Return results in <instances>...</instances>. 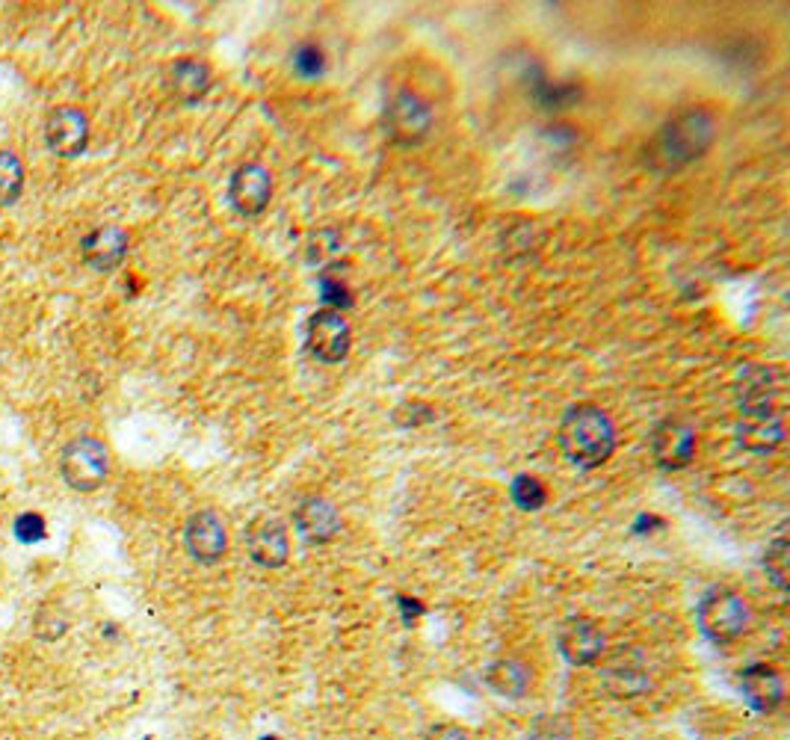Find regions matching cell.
Returning <instances> with one entry per match:
<instances>
[{
    "mask_svg": "<svg viewBox=\"0 0 790 740\" xmlns=\"http://www.w3.org/2000/svg\"><path fill=\"white\" fill-rule=\"evenodd\" d=\"M320 300L332 312H341L343 308H350L353 305V291H350V284L343 282L341 276L332 270H323L320 272Z\"/></svg>",
    "mask_w": 790,
    "mask_h": 740,
    "instance_id": "cell-24",
    "label": "cell"
},
{
    "mask_svg": "<svg viewBox=\"0 0 790 740\" xmlns=\"http://www.w3.org/2000/svg\"><path fill=\"white\" fill-rule=\"evenodd\" d=\"M127 246H131V238H127L125 229H119V226H101V229L89 231L81 240V255H84V262L93 270L110 272L125 262Z\"/></svg>",
    "mask_w": 790,
    "mask_h": 740,
    "instance_id": "cell-16",
    "label": "cell"
},
{
    "mask_svg": "<svg viewBox=\"0 0 790 740\" xmlns=\"http://www.w3.org/2000/svg\"><path fill=\"white\" fill-rule=\"evenodd\" d=\"M45 531L48 527H45L42 515H36V512H24V515H19V522H15V536L22 543H42Z\"/></svg>",
    "mask_w": 790,
    "mask_h": 740,
    "instance_id": "cell-27",
    "label": "cell"
},
{
    "mask_svg": "<svg viewBox=\"0 0 790 740\" xmlns=\"http://www.w3.org/2000/svg\"><path fill=\"white\" fill-rule=\"evenodd\" d=\"M293 524L300 531L302 539H308L314 545L332 543L335 536L341 533V512L332 501H326L320 495H312L300 501L296 512H293Z\"/></svg>",
    "mask_w": 790,
    "mask_h": 740,
    "instance_id": "cell-15",
    "label": "cell"
},
{
    "mask_svg": "<svg viewBox=\"0 0 790 740\" xmlns=\"http://www.w3.org/2000/svg\"><path fill=\"white\" fill-rule=\"evenodd\" d=\"M531 740H574V735H572V729H569V723H566V719L542 717L533 723Z\"/></svg>",
    "mask_w": 790,
    "mask_h": 740,
    "instance_id": "cell-26",
    "label": "cell"
},
{
    "mask_svg": "<svg viewBox=\"0 0 790 740\" xmlns=\"http://www.w3.org/2000/svg\"><path fill=\"white\" fill-rule=\"evenodd\" d=\"M353 347V329L347 324V317L332 308H320L308 320V350L314 359H320L323 365H338L347 359Z\"/></svg>",
    "mask_w": 790,
    "mask_h": 740,
    "instance_id": "cell-8",
    "label": "cell"
},
{
    "mask_svg": "<svg viewBox=\"0 0 790 740\" xmlns=\"http://www.w3.org/2000/svg\"><path fill=\"white\" fill-rule=\"evenodd\" d=\"M764 569H767V578L773 581V586H779L781 593H785L788 590V539H785V533H779L767 545V551H764Z\"/></svg>",
    "mask_w": 790,
    "mask_h": 740,
    "instance_id": "cell-22",
    "label": "cell"
},
{
    "mask_svg": "<svg viewBox=\"0 0 790 740\" xmlns=\"http://www.w3.org/2000/svg\"><path fill=\"white\" fill-rule=\"evenodd\" d=\"M293 72L305 77V81H317L326 72V53L317 43H302L293 51Z\"/></svg>",
    "mask_w": 790,
    "mask_h": 740,
    "instance_id": "cell-23",
    "label": "cell"
},
{
    "mask_svg": "<svg viewBox=\"0 0 790 740\" xmlns=\"http://www.w3.org/2000/svg\"><path fill=\"white\" fill-rule=\"evenodd\" d=\"M45 143L57 157L84 155L86 143H89V119L84 110L72 105L51 110L45 122Z\"/></svg>",
    "mask_w": 790,
    "mask_h": 740,
    "instance_id": "cell-12",
    "label": "cell"
},
{
    "mask_svg": "<svg viewBox=\"0 0 790 740\" xmlns=\"http://www.w3.org/2000/svg\"><path fill=\"white\" fill-rule=\"evenodd\" d=\"M738 441L752 453H769L785 441V409L781 403L740 407Z\"/></svg>",
    "mask_w": 790,
    "mask_h": 740,
    "instance_id": "cell-6",
    "label": "cell"
},
{
    "mask_svg": "<svg viewBox=\"0 0 790 740\" xmlns=\"http://www.w3.org/2000/svg\"><path fill=\"white\" fill-rule=\"evenodd\" d=\"M752 622H755V614H752L749 602L728 586L707 590L698 602V628L707 640H714L719 646L734 643L743 634H749Z\"/></svg>",
    "mask_w": 790,
    "mask_h": 740,
    "instance_id": "cell-3",
    "label": "cell"
},
{
    "mask_svg": "<svg viewBox=\"0 0 790 740\" xmlns=\"http://www.w3.org/2000/svg\"><path fill=\"white\" fill-rule=\"evenodd\" d=\"M394 421L400 424V427H421V424L436 421V409L429 407V403H421V400H412V403L397 407Z\"/></svg>",
    "mask_w": 790,
    "mask_h": 740,
    "instance_id": "cell-25",
    "label": "cell"
},
{
    "mask_svg": "<svg viewBox=\"0 0 790 740\" xmlns=\"http://www.w3.org/2000/svg\"><path fill=\"white\" fill-rule=\"evenodd\" d=\"M24 190V163L15 151H0V208L12 205Z\"/></svg>",
    "mask_w": 790,
    "mask_h": 740,
    "instance_id": "cell-20",
    "label": "cell"
},
{
    "mask_svg": "<svg viewBox=\"0 0 790 740\" xmlns=\"http://www.w3.org/2000/svg\"><path fill=\"white\" fill-rule=\"evenodd\" d=\"M557 646L572 667H593L607 655V636L590 616H569L557 631Z\"/></svg>",
    "mask_w": 790,
    "mask_h": 740,
    "instance_id": "cell-7",
    "label": "cell"
},
{
    "mask_svg": "<svg viewBox=\"0 0 790 740\" xmlns=\"http://www.w3.org/2000/svg\"><path fill=\"white\" fill-rule=\"evenodd\" d=\"M717 139V119L705 107L681 110L669 122L660 125L648 146H645V163L657 175H676L690 163H696Z\"/></svg>",
    "mask_w": 790,
    "mask_h": 740,
    "instance_id": "cell-1",
    "label": "cell"
},
{
    "mask_svg": "<svg viewBox=\"0 0 790 740\" xmlns=\"http://www.w3.org/2000/svg\"><path fill=\"white\" fill-rule=\"evenodd\" d=\"M486 684H489L498 696L503 699H521L533 684L531 667L521 664L515 657H500L495 664L486 667Z\"/></svg>",
    "mask_w": 790,
    "mask_h": 740,
    "instance_id": "cell-19",
    "label": "cell"
},
{
    "mask_svg": "<svg viewBox=\"0 0 790 740\" xmlns=\"http://www.w3.org/2000/svg\"><path fill=\"white\" fill-rule=\"evenodd\" d=\"M510 498L512 504L524 512H536L548 504V489L539 477L533 474H519V477L510 483Z\"/></svg>",
    "mask_w": 790,
    "mask_h": 740,
    "instance_id": "cell-21",
    "label": "cell"
},
{
    "mask_svg": "<svg viewBox=\"0 0 790 740\" xmlns=\"http://www.w3.org/2000/svg\"><path fill=\"white\" fill-rule=\"evenodd\" d=\"M246 548L250 557L264 569H279L291 557V536L279 519H258L246 531Z\"/></svg>",
    "mask_w": 790,
    "mask_h": 740,
    "instance_id": "cell-14",
    "label": "cell"
},
{
    "mask_svg": "<svg viewBox=\"0 0 790 740\" xmlns=\"http://www.w3.org/2000/svg\"><path fill=\"white\" fill-rule=\"evenodd\" d=\"M184 545H187V554L196 563H219L226 557V548H229L226 522L214 510L193 512L187 519V527H184Z\"/></svg>",
    "mask_w": 790,
    "mask_h": 740,
    "instance_id": "cell-9",
    "label": "cell"
},
{
    "mask_svg": "<svg viewBox=\"0 0 790 740\" xmlns=\"http://www.w3.org/2000/svg\"><path fill=\"white\" fill-rule=\"evenodd\" d=\"M60 474L74 492L101 489L110 477V450L101 438L77 436L69 441L60 457Z\"/></svg>",
    "mask_w": 790,
    "mask_h": 740,
    "instance_id": "cell-4",
    "label": "cell"
},
{
    "mask_svg": "<svg viewBox=\"0 0 790 740\" xmlns=\"http://www.w3.org/2000/svg\"><path fill=\"white\" fill-rule=\"evenodd\" d=\"M560 448L578 469H601L616 450V427L595 403H578L560 421Z\"/></svg>",
    "mask_w": 790,
    "mask_h": 740,
    "instance_id": "cell-2",
    "label": "cell"
},
{
    "mask_svg": "<svg viewBox=\"0 0 790 740\" xmlns=\"http://www.w3.org/2000/svg\"><path fill=\"white\" fill-rule=\"evenodd\" d=\"M272 198L270 169L260 163H243L229 181V202L240 217H258Z\"/></svg>",
    "mask_w": 790,
    "mask_h": 740,
    "instance_id": "cell-11",
    "label": "cell"
},
{
    "mask_svg": "<svg viewBox=\"0 0 790 740\" xmlns=\"http://www.w3.org/2000/svg\"><path fill=\"white\" fill-rule=\"evenodd\" d=\"M427 740H471V735L462 726H436L427 735Z\"/></svg>",
    "mask_w": 790,
    "mask_h": 740,
    "instance_id": "cell-28",
    "label": "cell"
},
{
    "mask_svg": "<svg viewBox=\"0 0 790 740\" xmlns=\"http://www.w3.org/2000/svg\"><path fill=\"white\" fill-rule=\"evenodd\" d=\"M740 688L746 693L749 705L758 708L761 714H769L781 705L785 699V684L781 676L773 667H749L740 672Z\"/></svg>",
    "mask_w": 790,
    "mask_h": 740,
    "instance_id": "cell-18",
    "label": "cell"
},
{
    "mask_svg": "<svg viewBox=\"0 0 790 740\" xmlns=\"http://www.w3.org/2000/svg\"><path fill=\"white\" fill-rule=\"evenodd\" d=\"M264 740H276V738H264Z\"/></svg>",
    "mask_w": 790,
    "mask_h": 740,
    "instance_id": "cell-30",
    "label": "cell"
},
{
    "mask_svg": "<svg viewBox=\"0 0 790 740\" xmlns=\"http://www.w3.org/2000/svg\"><path fill=\"white\" fill-rule=\"evenodd\" d=\"M385 128H388V134H391L397 146H421L429 136V131H433V107L415 89H400L388 101Z\"/></svg>",
    "mask_w": 790,
    "mask_h": 740,
    "instance_id": "cell-5",
    "label": "cell"
},
{
    "mask_svg": "<svg viewBox=\"0 0 790 740\" xmlns=\"http://www.w3.org/2000/svg\"><path fill=\"white\" fill-rule=\"evenodd\" d=\"M652 453H655L660 469H686L693 462V457H696V429L684 424V421L669 417V421H664L655 429V436H652Z\"/></svg>",
    "mask_w": 790,
    "mask_h": 740,
    "instance_id": "cell-13",
    "label": "cell"
},
{
    "mask_svg": "<svg viewBox=\"0 0 790 740\" xmlns=\"http://www.w3.org/2000/svg\"><path fill=\"white\" fill-rule=\"evenodd\" d=\"M167 86L181 105H196V101H202L210 93L214 72H210L208 63L184 57V60H175V63L169 65Z\"/></svg>",
    "mask_w": 790,
    "mask_h": 740,
    "instance_id": "cell-17",
    "label": "cell"
},
{
    "mask_svg": "<svg viewBox=\"0 0 790 740\" xmlns=\"http://www.w3.org/2000/svg\"><path fill=\"white\" fill-rule=\"evenodd\" d=\"M601 681L616 699H636L652 688L648 667H645L643 655L634 646H622L619 652L607 657V664L601 669Z\"/></svg>",
    "mask_w": 790,
    "mask_h": 740,
    "instance_id": "cell-10",
    "label": "cell"
},
{
    "mask_svg": "<svg viewBox=\"0 0 790 740\" xmlns=\"http://www.w3.org/2000/svg\"><path fill=\"white\" fill-rule=\"evenodd\" d=\"M400 607H403V619H406V626H412L417 616L424 614V605L415 602V598H400Z\"/></svg>",
    "mask_w": 790,
    "mask_h": 740,
    "instance_id": "cell-29",
    "label": "cell"
}]
</instances>
